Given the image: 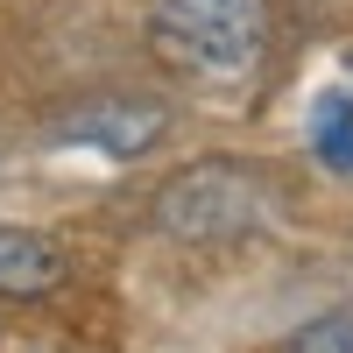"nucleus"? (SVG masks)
<instances>
[{
	"instance_id": "f257e3e1",
	"label": "nucleus",
	"mask_w": 353,
	"mask_h": 353,
	"mask_svg": "<svg viewBox=\"0 0 353 353\" xmlns=\"http://www.w3.org/2000/svg\"><path fill=\"white\" fill-rule=\"evenodd\" d=\"M149 43L191 78H248L269 43V0H149Z\"/></svg>"
},
{
	"instance_id": "f03ea898",
	"label": "nucleus",
	"mask_w": 353,
	"mask_h": 353,
	"mask_svg": "<svg viewBox=\"0 0 353 353\" xmlns=\"http://www.w3.org/2000/svg\"><path fill=\"white\" fill-rule=\"evenodd\" d=\"M283 219V191L254 163H191L156 198V226L184 241H241Z\"/></svg>"
},
{
	"instance_id": "7ed1b4c3",
	"label": "nucleus",
	"mask_w": 353,
	"mask_h": 353,
	"mask_svg": "<svg viewBox=\"0 0 353 353\" xmlns=\"http://www.w3.org/2000/svg\"><path fill=\"white\" fill-rule=\"evenodd\" d=\"M57 134L92 141L106 156H141V149H156L170 134V106H156V99H99V106H85L78 121H64Z\"/></svg>"
},
{
	"instance_id": "20e7f679",
	"label": "nucleus",
	"mask_w": 353,
	"mask_h": 353,
	"mask_svg": "<svg viewBox=\"0 0 353 353\" xmlns=\"http://www.w3.org/2000/svg\"><path fill=\"white\" fill-rule=\"evenodd\" d=\"M57 283H64V254H57V241L0 219V297H50Z\"/></svg>"
},
{
	"instance_id": "39448f33",
	"label": "nucleus",
	"mask_w": 353,
	"mask_h": 353,
	"mask_svg": "<svg viewBox=\"0 0 353 353\" xmlns=\"http://www.w3.org/2000/svg\"><path fill=\"white\" fill-rule=\"evenodd\" d=\"M311 156L325 170H339V176H353V92H318V106H311Z\"/></svg>"
},
{
	"instance_id": "423d86ee",
	"label": "nucleus",
	"mask_w": 353,
	"mask_h": 353,
	"mask_svg": "<svg viewBox=\"0 0 353 353\" xmlns=\"http://www.w3.org/2000/svg\"><path fill=\"white\" fill-rule=\"evenodd\" d=\"M283 353H353V304L318 311L311 325H297V332L283 339Z\"/></svg>"
}]
</instances>
